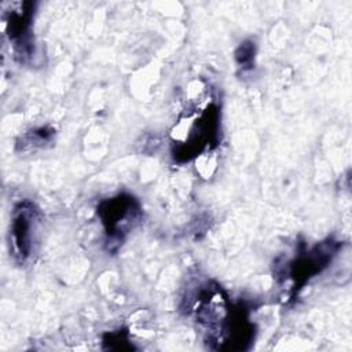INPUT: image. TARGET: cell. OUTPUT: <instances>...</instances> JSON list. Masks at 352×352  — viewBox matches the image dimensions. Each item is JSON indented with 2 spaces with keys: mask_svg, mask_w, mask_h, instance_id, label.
<instances>
[{
  "mask_svg": "<svg viewBox=\"0 0 352 352\" xmlns=\"http://www.w3.org/2000/svg\"><path fill=\"white\" fill-rule=\"evenodd\" d=\"M32 217H33L32 208H26L25 205H21L16 209V213L12 220V228H11L12 243L15 246L16 254H19L22 258L26 257L30 250Z\"/></svg>",
  "mask_w": 352,
  "mask_h": 352,
  "instance_id": "cell-2",
  "label": "cell"
},
{
  "mask_svg": "<svg viewBox=\"0 0 352 352\" xmlns=\"http://www.w3.org/2000/svg\"><path fill=\"white\" fill-rule=\"evenodd\" d=\"M103 221L107 224L109 232L116 235L117 232H122L125 227H129L138 213V206L135 205L133 198L118 197L111 199L106 208H102Z\"/></svg>",
  "mask_w": 352,
  "mask_h": 352,
  "instance_id": "cell-1",
  "label": "cell"
}]
</instances>
